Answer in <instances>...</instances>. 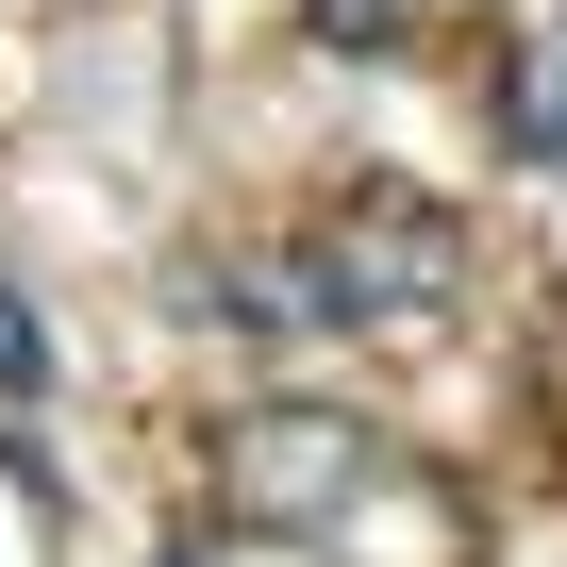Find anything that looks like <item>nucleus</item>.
<instances>
[{"mask_svg": "<svg viewBox=\"0 0 567 567\" xmlns=\"http://www.w3.org/2000/svg\"><path fill=\"white\" fill-rule=\"evenodd\" d=\"M167 567H184V550H167Z\"/></svg>", "mask_w": 567, "mask_h": 567, "instance_id": "nucleus-6", "label": "nucleus"}, {"mask_svg": "<svg viewBox=\"0 0 567 567\" xmlns=\"http://www.w3.org/2000/svg\"><path fill=\"white\" fill-rule=\"evenodd\" d=\"M501 151L517 167H567V18H534L501 51Z\"/></svg>", "mask_w": 567, "mask_h": 567, "instance_id": "nucleus-3", "label": "nucleus"}, {"mask_svg": "<svg viewBox=\"0 0 567 567\" xmlns=\"http://www.w3.org/2000/svg\"><path fill=\"white\" fill-rule=\"evenodd\" d=\"M34 384H51V334H34L18 284H0V401H34Z\"/></svg>", "mask_w": 567, "mask_h": 567, "instance_id": "nucleus-5", "label": "nucleus"}, {"mask_svg": "<svg viewBox=\"0 0 567 567\" xmlns=\"http://www.w3.org/2000/svg\"><path fill=\"white\" fill-rule=\"evenodd\" d=\"M401 18H417V0H301V34L334 68H401Z\"/></svg>", "mask_w": 567, "mask_h": 567, "instance_id": "nucleus-4", "label": "nucleus"}, {"mask_svg": "<svg viewBox=\"0 0 567 567\" xmlns=\"http://www.w3.org/2000/svg\"><path fill=\"white\" fill-rule=\"evenodd\" d=\"M284 267H301L318 334H434L467 301V217L434 184H401V167H351V200H318L284 234Z\"/></svg>", "mask_w": 567, "mask_h": 567, "instance_id": "nucleus-1", "label": "nucleus"}, {"mask_svg": "<svg viewBox=\"0 0 567 567\" xmlns=\"http://www.w3.org/2000/svg\"><path fill=\"white\" fill-rule=\"evenodd\" d=\"M368 484H384V434L368 417H318V401H250L217 434V501L267 517V534H334Z\"/></svg>", "mask_w": 567, "mask_h": 567, "instance_id": "nucleus-2", "label": "nucleus"}]
</instances>
